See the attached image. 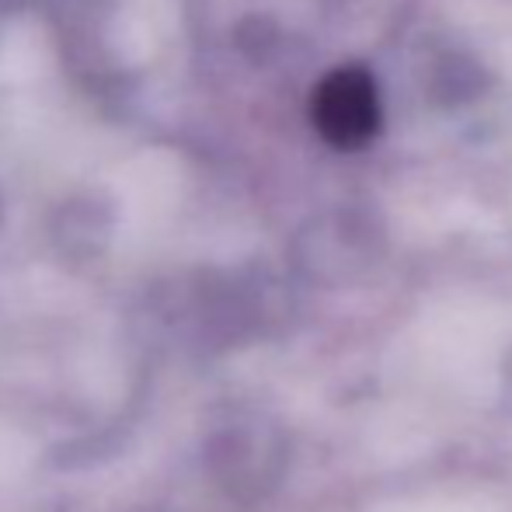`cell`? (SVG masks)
Listing matches in <instances>:
<instances>
[{
	"label": "cell",
	"instance_id": "1",
	"mask_svg": "<svg viewBox=\"0 0 512 512\" xmlns=\"http://www.w3.org/2000/svg\"><path fill=\"white\" fill-rule=\"evenodd\" d=\"M314 126L328 143L342 150H356L373 140L380 126V102L370 74L356 67L335 70L324 77L314 95Z\"/></svg>",
	"mask_w": 512,
	"mask_h": 512
}]
</instances>
